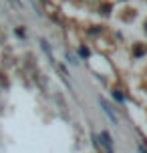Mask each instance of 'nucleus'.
<instances>
[{
	"label": "nucleus",
	"instance_id": "1",
	"mask_svg": "<svg viewBox=\"0 0 147 153\" xmlns=\"http://www.w3.org/2000/svg\"><path fill=\"white\" fill-rule=\"evenodd\" d=\"M101 107H103V111L107 113V117H109V119H111V121H113V123H117V117H115V115H113V109L109 107V103H107V101H105V99H101Z\"/></svg>",
	"mask_w": 147,
	"mask_h": 153
},
{
	"label": "nucleus",
	"instance_id": "2",
	"mask_svg": "<svg viewBox=\"0 0 147 153\" xmlns=\"http://www.w3.org/2000/svg\"><path fill=\"white\" fill-rule=\"evenodd\" d=\"M113 97H115V99H117V101H123V95H121V93H117V91H115V93H113Z\"/></svg>",
	"mask_w": 147,
	"mask_h": 153
},
{
	"label": "nucleus",
	"instance_id": "3",
	"mask_svg": "<svg viewBox=\"0 0 147 153\" xmlns=\"http://www.w3.org/2000/svg\"><path fill=\"white\" fill-rule=\"evenodd\" d=\"M10 2H12V4H14V6H18V0H10Z\"/></svg>",
	"mask_w": 147,
	"mask_h": 153
}]
</instances>
